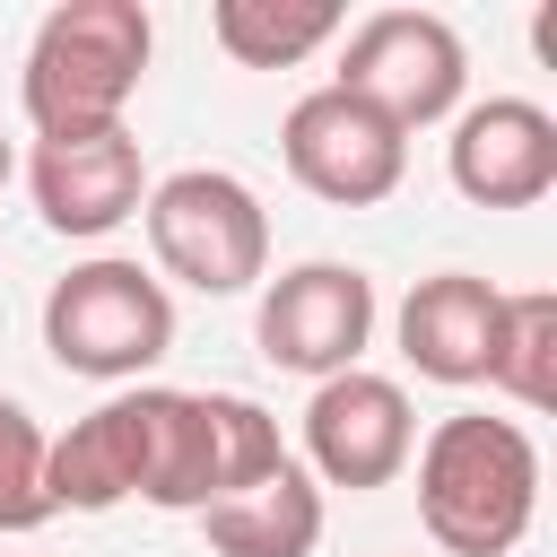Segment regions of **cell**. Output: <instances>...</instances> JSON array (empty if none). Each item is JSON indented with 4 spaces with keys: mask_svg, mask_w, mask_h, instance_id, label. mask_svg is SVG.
<instances>
[{
    "mask_svg": "<svg viewBox=\"0 0 557 557\" xmlns=\"http://www.w3.org/2000/svg\"><path fill=\"white\" fill-rule=\"evenodd\" d=\"M157 513H209L218 505V453H209V392L148 383V487Z\"/></svg>",
    "mask_w": 557,
    "mask_h": 557,
    "instance_id": "5bb4252c",
    "label": "cell"
},
{
    "mask_svg": "<svg viewBox=\"0 0 557 557\" xmlns=\"http://www.w3.org/2000/svg\"><path fill=\"white\" fill-rule=\"evenodd\" d=\"M209 453H218V505L296 461V453L278 444V418H270L261 400H244V392H209Z\"/></svg>",
    "mask_w": 557,
    "mask_h": 557,
    "instance_id": "e0dca14e",
    "label": "cell"
},
{
    "mask_svg": "<svg viewBox=\"0 0 557 557\" xmlns=\"http://www.w3.org/2000/svg\"><path fill=\"white\" fill-rule=\"evenodd\" d=\"M487 383H496L513 409H548V400H557V296H548V287L505 296V331H496Z\"/></svg>",
    "mask_w": 557,
    "mask_h": 557,
    "instance_id": "2e32d148",
    "label": "cell"
},
{
    "mask_svg": "<svg viewBox=\"0 0 557 557\" xmlns=\"http://www.w3.org/2000/svg\"><path fill=\"white\" fill-rule=\"evenodd\" d=\"M339 26H348L339 0H218L209 9V35H218V52L235 70H296Z\"/></svg>",
    "mask_w": 557,
    "mask_h": 557,
    "instance_id": "9a60e30c",
    "label": "cell"
},
{
    "mask_svg": "<svg viewBox=\"0 0 557 557\" xmlns=\"http://www.w3.org/2000/svg\"><path fill=\"white\" fill-rule=\"evenodd\" d=\"M278 157H287V174H296L313 200H331V209H374V200H392L400 174H409V131L383 122L366 96H348V87L322 78V87H305V96L287 104Z\"/></svg>",
    "mask_w": 557,
    "mask_h": 557,
    "instance_id": "8992f818",
    "label": "cell"
},
{
    "mask_svg": "<svg viewBox=\"0 0 557 557\" xmlns=\"http://www.w3.org/2000/svg\"><path fill=\"white\" fill-rule=\"evenodd\" d=\"M9 174H17V148H9V131H0V191H9Z\"/></svg>",
    "mask_w": 557,
    "mask_h": 557,
    "instance_id": "d6986e66",
    "label": "cell"
},
{
    "mask_svg": "<svg viewBox=\"0 0 557 557\" xmlns=\"http://www.w3.org/2000/svg\"><path fill=\"white\" fill-rule=\"evenodd\" d=\"M322 522L331 513H322V487L305 479V461H287L261 487H244V496H226V505L200 513L209 557H313L322 548Z\"/></svg>",
    "mask_w": 557,
    "mask_h": 557,
    "instance_id": "4fadbf2b",
    "label": "cell"
},
{
    "mask_svg": "<svg viewBox=\"0 0 557 557\" xmlns=\"http://www.w3.org/2000/svg\"><path fill=\"white\" fill-rule=\"evenodd\" d=\"M148 487V383L96 400L44 444V496L52 513H113Z\"/></svg>",
    "mask_w": 557,
    "mask_h": 557,
    "instance_id": "8fae6325",
    "label": "cell"
},
{
    "mask_svg": "<svg viewBox=\"0 0 557 557\" xmlns=\"http://www.w3.org/2000/svg\"><path fill=\"white\" fill-rule=\"evenodd\" d=\"M139 226H148L157 278H183L191 296H244L270 278V209L226 165H183L148 183Z\"/></svg>",
    "mask_w": 557,
    "mask_h": 557,
    "instance_id": "3957f363",
    "label": "cell"
},
{
    "mask_svg": "<svg viewBox=\"0 0 557 557\" xmlns=\"http://www.w3.org/2000/svg\"><path fill=\"white\" fill-rule=\"evenodd\" d=\"M444 174L470 209H531L557 191V113L531 96H479L453 113Z\"/></svg>",
    "mask_w": 557,
    "mask_h": 557,
    "instance_id": "9c48e42d",
    "label": "cell"
},
{
    "mask_svg": "<svg viewBox=\"0 0 557 557\" xmlns=\"http://www.w3.org/2000/svg\"><path fill=\"white\" fill-rule=\"evenodd\" d=\"M331 87L366 96L400 131H426V122H453L461 113V96H470V44L435 9H374V17L348 26Z\"/></svg>",
    "mask_w": 557,
    "mask_h": 557,
    "instance_id": "5b68a950",
    "label": "cell"
},
{
    "mask_svg": "<svg viewBox=\"0 0 557 557\" xmlns=\"http://www.w3.org/2000/svg\"><path fill=\"white\" fill-rule=\"evenodd\" d=\"M392 331H400L409 374L470 392V383H487V366H496L505 287L479 278V270H435V278H418V287L400 296V322H392Z\"/></svg>",
    "mask_w": 557,
    "mask_h": 557,
    "instance_id": "7c38bea8",
    "label": "cell"
},
{
    "mask_svg": "<svg viewBox=\"0 0 557 557\" xmlns=\"http://www.w3.org/2000/svg\"><path fill=\"white\" fill-rule=\"evenodd\" d=\"M418 461V522L444 557H513L540 513V444L522 418H435Z\"/></svg>",
    "mask_w": 557,
    "mask_h": 557,
    "instance_id": "6da1fadb",
    "label": "cell"
},
{
    "mask_svg": "<svg viewBox=\"0 0 557 557\" xmlns=\"http://www.w3.org/2000/svg\"><path fill=\"white\" fill-rule=\"evenodd\" d=\"M261 357L278 374H305V383H331L348 366H366V339H374V278L357 261H296L261 287V322H252Z\"/></svg>",
    "mask_w": 557,
    "mask_h": 557,
    "instance_id": "52a82bcc",
    "label": "cell"
},
{
    "mask_svg": "<svg viewBox=\"0 0 557 557\" xmlns=\"http://www.w3.org/2000/svg\"><path fill=\"white\" fill-rule=\"evenodd\" d=\"M157 26L139 0H61L35 17L26 35V70H17V104L35 122V139H87V131H122L139 78H148Z\"/></svg>",
    "mask_w": 557,
    "mask_h": 557,
    "instance_id": "7a4b0ae2",
    "label": "cell"
},
{
    "mask_svg": "<svg viewBox=\"0 0 557 557\" xmlns=\"http://www.w3.org/2000/svg\"><path fill=\"white\" fill-rule=\"evenodd\" d=\"M26 191H35V218H44L52 235L96 244V235H113L122 218H139V200H148V157H139V139H131V122H122V131H87V139H35Z\"/></svg>",
    "mask_w": 557,
    "mask_h": 557,
    "instance_id": "30bf717a",
    "label": "cell"
},
{
    "mask_svg": "<svg viewBox=\"0 0 557 557\" xmlns=\"http://www.w3.org/2000/svg\"><path fill=\"white\" fill-rule=\"evenodd\" d=\"M44 444H52V435L35 426V409L0 392V540L52 522V496H44Z\"/></svg>",
    "mask_w": 557,
    "mask_h": 557,
    "instance_id": "ac0fdd59",
    "label": "cell"
},
{
    "mask_svg": "<svg viewBox=\"0 0 557 557\" xmlns=\"http://www.w3.org/2000/svg\"><path fill=\"white\" fill-rule=\"evenodd\" d=\"M409 453H418V409L392 374L348 366V374L313 383V400H305V479L313 487H348V496L392 487L409 470Z\"/></svg>",
    "mask_w": 557,
    "mask_h": 557,
    "instance_id": "ba28073f",
    "label": "cell"
},
{
    "mask_svg": "<svg viewBox=\"0 0 557 557\" xmlns=\"http://www.w3.org/2000/svg\"><path fill=\"white\" fill-rule=\"evenodd\" d=\"M44 348L61 374H87V383H139L165 348H174V296L157 270L122 261V252H96V261H70L44 296Z\"/></svg>",
    "mask_w": 557,
    "mask_h": 557,
    "instance_id": "277c9868",
    "label": "cell"
}]
</instances>
